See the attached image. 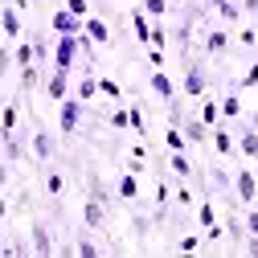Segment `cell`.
<instances>
[{"instance_id": "1", "label": "cell", "mask_w": 258, "mask_h": 258, "mask_svg": "<svg viewBox=\"0 0 258 258\" xmlns=\"http://www.w3.org/2000/svg\"><path fill=\"white\" fill-rule=\"evenodd\" d=\"M90 197L82 201V225H86V230H103V225H107V192L99 188V180H94L90 176Z\"/></svg>"}, {"instance_id": "2", "label": "cell", "mask_w": 258, "mask_h": 258, "mask_svg": "<svg viewBox=\"0 0 258 258\" xmlns=\"http://www.w3.org/2000/svg\"><path fill=\"white\" fill-rule=\"evenodd\" d=\"M82 99H70V94H66V99H61V107H57V132L61 136H74L78 132V119H82Z\"/></svg>"}, {"instance_id": "3", "label": "cell", "mask_w": 258, "mask_h": 258, "mask_svg": "<svg viewBox=\"0 0 258 258\" xmlns=\"http://www.w3.org/2000/svg\"><path fill=\"white\" fill-rule=\"evenodd\" d=\"M74 57H78V33H57L53 70H74Z\"/></svg>"}, {"instance_id": "4", "label": "cell", "mask_w": 258, "mask_h": 258, "mask_svg": "<svg viewBox=\"0 0 258 258\" xmlns=\"http://www.w3.org/2000/svg\"><path fill=\"white\" fill-rule=\"evenodd\" d=\"M188 99H201V94L209 90V70L201 66V61H188V70H184V86H180Z\"/></svg>"}, {"instance_id": "5", "label": "cell", "mask_w": 258, "mask_h": 258, "mask_svg": "<svg viewBox=\"0 0 258 258\" xmlns=\"http://www.w3.org/2000/svg\"><path fill=\"white\" fill-rule=\"evenodd\" d=\"M29 234H33V246H29V254H37V258H49L57 246H53V234H49V225L45 221H33V230H29Z\"/></svg>"}, {"instance_id": "6", "label": "cell", "mask_w": 258, "mask_h": 258, "mask_svg": "<svg viewBox=\"0 0 258 258\" xmlns=\"http://www.w3.org/2000/svg\"><path fill=\"white\" fill-rule=\"evenodd\" d=\"M33 156L41 160V164H49V160L57 156V140L45 132V127H37V132H33Z\"/></svg>"}, {"instance_id": "7", "label": "cell", "mask_w": 258, "mask_h": 258, "mask_svg": "<svg viewBox=\"0 0 258 258\" xmlns=\"http://www.w3.org/2000/svg\"><path fill=\"white\" fill-rule=\"evenodd\" d=\"M45 94H49V103H61L70 94V70H53L45 78Z\"/></svg>"}, {"instance_id": "8", "label": "cell", "mask_w": 258, "mask_h": 258, "mask_svg": "<svg viewBox=\"0 0 258 258\" xmlns=\"http://www.w3.org/2000/svg\"><path fill=\"white\" fill-rule=\"evenodd\" d=\"M82 33H86L94 45H107V41H111V25H107L103 17H82Z\"/></svg>"}, {"instance_id": "9", "label": "cell", "mask_w": 258, "mask_h": 258, "mask_svg": "<svg viewBox=\"0 0 258 258\" xmlns=\"http://www.w3.org/2000/svg\"><path fill=\"white\" fill-rule=\"evenodd\" d=\"M49 25H53V33H82V17H74L70 9H53Z\"/></svg>"}, {"instance_id": "10", "label": "cell", "mask_w": 258, "mask_h": 258, "mask_svg": "<svg viewBox=\"0 0 258 258\" xmlns=\"http://www.w3.org/2000/svg\"><path fill=\"white\" fill-rule=\"evenodd\" d=\"M94 94H99V74H94V66H82V78H78V86H74V99L90 103Z\"/></svg>"}, {"instance_id": "11", "label": "cell", "mask_w": 258, "mask_h": 258, "mask_svg": "<svg viewBox=\"0 0 258 258\" xmlns=\"http://www.w3.org/2000/svg\"><path fill=\"white\" fill-rule=\"evenodd\" d=\"M148 86H152V94H160L164 103L176 99V86H172V78H168L164 70H152V74H148Z\"/></svg>"}, {"instance_id": "12", "label": "cell", "mask_w": 258, "mask_h": 258, "mask_svg": "<svg viewBox=\"0 0 258 258\" xmlns=\"http://www.w3.org/2000/svg\"><path fill=\"white\" fill-rule=\"evenodd\" d=\"M0 33H5L9 41H21V17H17V9H13V5L0 9Z\"/></svg>"}, {"instance_id": "13", "label": "cell", "mask_w": 258, "mask_h": 258, "mask_svg": "<svg viewBox=\"0 0 258 258\" xmlns=\"http://www.w3.org/2000/svg\"><path fill=\"white\" fill-rule=\"evenodd\" d=\"M17 119H21V94L13 103H5V111H0V136H13L17 132Z\"/></svg>"}, {"instance_id": "14", "label": "cell", "mask_w": 258, "mask_h": 258, "mask_svg": "<svg viewBox=\"0 0 258 258\" xmlns=\"http://www.w3.org/2000/svg\"><path fill=\"white\" fill-rule=\"evenodd\" d=\"M225 49H230V33H225V29H209V33H205V53L221 57Z\"/></svg>"}, {"instance_id": "15", "label": "cell", "mask_w": 258, "mask_h": 258, "mask_svg": "<svg viewBox=\"0 0 258 258\" xmlns=\"http://www.w3.org/2000/svg\"><path fill=\"white\" fill-rule=\"evenodd\" d=\"M180 132H184L188 144H205V140H209V127H205L201 119H180Z\"/></svg>"}, {"instance_id": "16", "label": "cell", "mask_w": 258, "mask_h": 258, "mask_svg": "<svg viewBox=\"0 0 258 258\" xmlns=\"http://www.w3.org/2000/svg\"><path fill=\"white\" fill-rule=\"evenodd\" d=\"M132 33H136L140 45L152 41V25H148V13H144V9H132Z\"/></svg>"}, {"instance_id": "17", "label": "cell", "mask_w": 258, "mask_h": 258, "mask_svg": "<svg viewBox=\"0 0 258 258\" xmlns=\"http://www.w3.org/2000/svg\"><path fill=\"white\" fill-rule=\"evenodd\" d=\"M234 144H238V152H242L246 160H258V127H246Z\"/></svg>"}, {"instance_id": "18", "label": "cell", "mask_w": 258, "mask_h": 258, "mask_svg": "<svg viewBox=\"0 0 258 258\" xmlns=\"http://www.w3.org/2000/svg\"><path fill=\"white\" fill-rule=\"evenodd\" d=\"M209 136H213V148H217V156H234V152H238L234 136L225 132V127H209Z\"/></svg>"}, {"instance_id": "19", "label": "cell", "mask_w": 258, "mask_h": 258, "mask_svg": "<svg viewBox=\"0 0 258 258\" xmlns=\"http://www.w3.org/2000/svg\"><path fill=\"white\" fill-rule=\"evenodd\" d=\"M234 188H238V201H254V172L250 168H238Z\"/></svg>"}, {"instance_id": "20", "label": "cell", "mask_w": 258, "mask_h": 258, "mask_svg": "<svg viewBox=\"0 0 258 258\" xmlns=\"http://www.w3.org/2000/svg\"><path fill=\"white\" fill-rule=\"evenodd\" d=\"M115 192H119L123 201H136V197H140V180H136V172H123L119 184H115Z\"/></svg>"}, {"instance_id": "21", "label": "cell", "mask_w": 258, "mask_h": 258, "mask_svg": "<svg viewBox=\"0 0 258 258\" xmlns=\"http://www.w3.org/2000/svg\"><path fill=\"white\" fill-rule=\"evenodd\" d=\"M13 66L21 70V66H33V41H13Z\"/></svg>"}, {"instance_id": "22", "label": "cell", "mask_w": 258, "mask_h": 258, "mask_svg": "<svg viewBox=\"0 0 258 258\" xmlns=\"http://www.w3.org/2000/svg\"><path fill=\"white\" fill-rule=\"evenodd\" d=\"M41 70L45 66H37V61H33V66H21V94H29V90L41 82Z\"/></svg>"}, {"instance_id": "23", "label": "cell", "mask_w": 258, "mask_h": 258, "mask_svg": "<svg viewBox=\"0 0 258 258\" xmlns=\"http://www.w3.org/2000/svg\"><path fill=\"white\" fill-rule=\"evenodd\" d=\"M168 168H172L180 180H188V176H192V160H188L184 152H172V156H168Z\"/></svg>"}, {"instance_id": "24", "label": "cell", "mask_w": 258, "mask_h": 258, "mask_svg": "<svg viewBox=\"0 0 258 258\" xmlns=\"http://www.w3.org/2000/svg\"><path fill=\"white\" fill-rule=\"evenodd\" d=\"M213 9H217V17L221 21H242V5H234V0H213Z\"/></svg>"}, {"instance_id": "25", "label": "cell", "mask_w": 258, "mask_h": 258, "mask_svg": "<svg viewBox=\"0 0 258 258\" xmlns=\"http://www.w3.org/2000/svg\"><path fill=\"white\" fill-rule=\"evenodd\" d=\"M164 144H168V152H184L188 148V140H184V132L176 123H168V132H164Z\"/></svg>"}, {"instance_id": "26", "label": "cell", "mask_w": 258, "mask_h": 258, "mask_svg": "<svg viewBox=\"0 0 258 258\" xmlns=\"http://www.w3.org/2000/svg\"><path fill=\"white\" fill-rule=\"evenodd\" d=\"M197 221H201V230H213V225H217V209H213V201H209V197L197 205Z\"/></svg>"}, {"instance_id": "27", "label": "cell", "mask_w": 258, "mask_h": 258, "mask_svg": "<svg viewBox=\"0 0 258 258\" xmlns=\"http://www.w3.org/2000/svg\"><path fill=\"white\" fill-rule=\"evenodd\" d=\"M217 107H221V119H238L242 115V99H238V94H225Z\"/></svg>"}, {"instance_id": "28", "label": "cell", "mask_w": 258, "mask_h": 258, "mask_svg": "<svg viewBox=\"0 0 258 258\" xmlns=\"http://www.w3.org/2000/svg\"><path fill=\"white\" fill-rule=\"evenodd\" d=\"M127 115H132V132H136L140 140H148V123H144V111H140V103H132V107H127Z\"/></svg>"}, {"instance_id": "29", "label": "cell", "mask_w": 258, "mask_h": 258, "mask_svg": "<svg viewBox=\"0 0 258 258\" xmlns=\"http://www.w3.org/2000/svg\"><path fill=\"white\" fill-rule=\"evenodd\" d=\"M140 9H144L152 21H160V17L168 13V0H140Z\"/></svg>"}, {"instance_id": "30", "label": "cell", "mask_w": 258, "mask_h": 258, "mask_svg": "<svg viewBox=\"0 0 258 258\" xmlns=\"http://www.w3.org/2000/svg\"><path fill=\"white\" fill-rule=\"evenodd\" d=\"M29 41H33V61H37V66H45V57H49V41H45L41 33H33Z\"/></svg>"}, {"instance_id": "31", "label": "cell", "mask_w": 258, "mask_h": 258, "mask_svg": "<svg viewBox=\"0 0 258 258\" xmlns=\"http://www.w3.org/2000/svg\"><path fill=\"white\" fill-rule=\"evenodd\" d=\"M99 94H107V99L119 103V99H123V86H119L115 78H99Z\"/></svg>"}, {"instance_id": "32", "label": "cell", "mask_w": 258, "mask_h": 258, "mask_svg": "<svg viewBox=\"0 0 258 258\" xmlns=\"http://www.w3.org/2000/svg\"><path fill=\"white\" fill-rule=\"evenodd\" d=\"M61 188H66V180H61V172H49V176H45V192H49V197L57 201V197H61Z\"/></svg>"}, {"instance_id": "33", "label": "cell", "mask_w": 258, "mask_h": 258, "mask_svg": "<svg viewBox=\"0 0 258 258\" xmlns=\"http://www.w3.org/2000/svg\"><path fill=\"white\" fill-rule=\"evenodd\" d=\"M217 119H221V107H217V103H205V107H201V123H205V127H217Z\"/></svg>"}, {"instance_id": "34", "label": "cell", "mask_w": 258, "mask_h": 258, "mask_svg": "<svg viewBox=\"0 0 258 258\" xmlns=\"http://www.w3.org/2000/svg\"><path fill=\"white\" fill-rule=\"evenodd\" d=\"M111 127H115V132H123V127H132V115H127V107L111 111Z\"/></svg>"}, {"instance_id": "35", "label": "cell", "mask_w": 258, "mask_h": 258, "mask_svg": "<svg viewBox=\"0 0 258 258\" xmlns=\"http://www.w3.org/2000/svg\"><path fill=\"white\" fill-rule=\"evenodd\" d=\"M148 45H160V49H164V45H168V29H164V25H160V21L152 25V41H148Z\"/></svg>"}, {"instance_id": "36", "label": "cell", "mask_w": 258, "mask_h": 258, "mask_svg": "<svg viewBox=\"0 0 258 258\" xmlns=\"http://www.w3.org/2000/svg\"><path fill=\"white\" fill-rule=\"evenodd\" d=\"M250 86H258V61H254V66H250V70L238 78V90H250Z\"/></svg>"}, {"instance_id": "37", "label": "cell", "mask_w": 258, "mask_h": 258, "mask_svg": "<svg viewBox=\"0 0 258 258\" xmlns=\"http://www.w3.org/2000/svg\"><path fill=\"white\" fill-rule=\"evenodd\" d=\"M176 250H180V254H192V250H201V238H197V234H188V238H180V242H176Z\"/></svg>"}, {"instance_id": "38", "label": "cell", "mask_w": 258, "mask_h": 258, "mask_svg": "<svg viewBox=\"0 0 258 258\" xmlns=\"http://www.w3.org/2000/svg\"><path fill=\"white\" fill-rule=\"evenodd\" d=\"M74 254H82V258H94V254H99V246H94L90 238H78V246H74Z\"/></svg>"}, {"instance_id": "39", "label": "cell", "mask_w": 258, "mask_h": 258, "mask_svg": "<svg viewBox=\"0 0 258 258\" xmlns=\"http://www.w3.org/2000/svg\"><path fill=\"white\" fill-rule=\"evenodd\" d=\"M66 9L74 17H90V0H66Z\"/></svg>"}, {"instance_id": "40", "label": "cell", "mask_w": 258, "mask_h": 258, "mask_svg": "<svg viewBox=\"0 0 258 258\" xmlns=\"http://www.w3.org/2000/svg\"><path fill=\"white\" fill-rule=\"evenodd\" d=\"M13 70V45H0V74Z\"/></svg>"}, {"instance_id": "41", "label": "cell", "mask_w": 258, "mask_h": 258, "mask_svg": "<svg viewBox=\"0 0 258 258\" xmlns=\"http://www.w3.org/2000/svg\"><path fill=\"white\" fill-rule=\"evenodd\" d=\"M148 61H152V70H160V66H164V49H160V45H148Z\"/></svg>"}, {"instance_id": "42", "label": "cell", "mask_w": 258, "mask_h": 258, "mask_svg": "<svg viewBox=\"0 0 258 258\" xmlns=\"http://www.w3.org/2000/svg\"><path fill=\"white\" fill-rule=\"evenodd\" d=\"M172 205H180V209H188V205H192V192H188L184 184L176 188V197H172Z\"/></svg>"}, {"instance_id": "43", "label": "cell", "mask_w": 258, "mask_h": 258, "mask_svg": "<svg viewBox=\"0 0 258 258\" xmlns=\"http://www.w3.org/2000/svg\"><path fill=\"white\" fill-rule=\"evenodd\" d=\"M242 225H246V234H258V209H246Z\"/></svg>"}, {"instance_id": "44", "label": "cell", "mask_w": 258, "mask_h": 258, "mask_svg": "<svg viewBox=\"0 0 258 258\" xmlns=\"http://www.w3.org/2000/svg\"><path fill=\"white\" fill-rule=\"evenodd\" d=\"M238 41L250 49V45H258V33H254V29H242V33H238Z\"/></svg>"}, {"instance_id": "45", "label": "cell", "mask_w": 258, "mask_h": 258, "mask_svg": "<svg viewBox=\"0 0 258 258\" xmlns=\"http://www.w3.org/2000/svg\"><path fill=\"white\" fill-rule=\"evenodd\" d=\"M209 184H217V188H230V176H225L221 168H213V180H209Z\"/></svg>"}, {"instance_id": "46", "label": "cell", "mask_w": 258, "mask_h": 258, "mask_svg": "<svg viewBox=\"0 0 258 258\" xmlns=\"http://www.w3.org/2000/svg\"><path fill=\"white\" fill-rule=\"evenodd\" d=\"M246 254H254V258H258V234H246Z\"/></svg>"}, {"instance_id": "47", "label": "cell", "mask_w": 258, "mask_h": 258, "mask_svg": "<svg viewBox=\"0 0 258 258\" xmlns=\"http://www.w3.org/2000/svg\"><path fill=\"white\" fill-rule=\"evenodd\" d=\"M5 217H9V197L0 192V221H5Z\"/></svg>"}, {"instance_id": "48", "label": "cell", "mask_w": 258, "mask_h": 258, "mask_svg": "<svg viewBox=\"0 0 258 258\" xmlns=\"http://www.w3.org/2000/svg\"><path fill=\"white\" fill-rule=\"evenodd\" d=\"M242 13H258V0H242Z\"/></svg>"}, {"instance_id": "49", "label": "cell", "mask_w": 258, "mask_h": 258, "mask_svg": "<svg viewBox=\"0 0 258 258\" xmlns=\"http://www.w3.org/2000/svg\"><path fill=\"white\" fill-rule=\"evenodd\" d=\"M9 180V164H5V160H0V184H5Z\"/></svg>"}, {"instance_id": "50", "label": "cell", "mask_w": 258, "mask_h": 258, "mask_svg": "<svg viewBox=\"0 0 258 258\" xmlns=\"http://www.w3.org/2000/svg\"><path fill=\"white\" fill-rule=\"evenodd\" d=\"M0 242H5V238H0Z\"/></svg>"}]
</instances>
